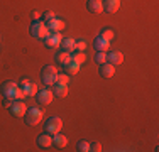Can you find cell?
<instances>
[{
    "mask_svg": "<svg viewBox=\"0 0 159 152\" xmlns=\"http://www.w3.org/2000/svg\"><path fill=\"white\" fill-rule=\"evenodd\" d=\"M24 120L27 125H37L41 123V120H43V110L36 108V106H27V110H25V115H24Z\"/></svg>",
    "mask_w": 159,
    "mask_h": 152,
    "instance_id": "cell-1",
    "label": "cell"
},
{
    "mask_svg": "<svg viewBox=\"0 0 159 152\" xmlns=\"http://www.w3.org/2000/svg\"><path fill=\"white\" fill-rule=\"evenodd\" d=\"M29 30H31V36L36 37V39H44L49 34V29L46 27V24L43 20H34L31 24V27H29Z\"/></svg>",
    "mask_w": 159,
    "mask_h": 152,
    "instance_id": "cell-2",
    "label": "cell"
},
{
    "mask_svg": "<svg viewBox=\"0 0 159 152\" xmlns=\"http://www.w3.org/2000/svg\"><path fill=\"white\" fill-rule=\"evenodd\" d=\"M63 128V122L59 117H51L46 123H44V132L49 135H54V134H59V130Z\"/></svg>",
    "mask_w": 159,
    "mask_h": 152,
    "instance_id": "cell-3",
    "label": "cell"
},
{
    "mask_svg": "<svg viewBox=\"0 0 159 152\" xmlns=\"http://www.w3.org/2000/svg\"><path fill=\"white\" fill-rule=\"evenodd\" d=\"M61 34L59 32H49L46 37H44V44H46V47L49 49H58L59 47V44H61Z\"/></svg>",
    "mask_w": 159,
    "mask_h": 152,
    "instance_id": "cell-4",
    "label": "cell"
},
{
    "mask_svg": "<svg viewBox=\"0 0 159 152\" xmlns=\"http://www.w3.org/2000/svg\"><path fill=\"white\" fill-rule=\"evenodd\" d=\"M25 110H27V105L24 103L22 100H14V103L10 105L9 112L12 113L14 117H24L25 115Z\"/></svg>",
    "mask_w": 159,
    "mask_h": 152,
    "instance_id": "cell-5",
    "label": "cell"
},
{
    "mask_svg": "<svg viewBox=\"0 0 159 152\" xmlns=\"http://www.w3.org/2000/svg\"><path fill=\"white\" fill-rule=\"evenodd\" d=\"M52 98H54V93L51 90H41L36 93V100L39 105H49L52 101Z\"/></svg>",
    "mask_w": 159,
    "mask_h": 152,
    "instance_id": "cell-6",
    "label": "cell"
},
{
    "mask_svg": "<svg viewBox=\"0 0 159 152\" xmlns=\"http://www.w3.org/2000/svg\"><path fill=\"white\" fill-rule=\"evenodd\" d=\"M44 24H46V27L49 29V32H59V30L64 29V20H61V19H58V17L44 20Z\"/></svg>",
    "mask_w": 159,
    "mask_h": 152,
    "instance_id": "cell-7",
    "label": "cell"
},
{
    "mask_svg": "<svg viewBox=\"0 0 159 152\" xmlns=\"http://www.w3.org/2000/svg\"><path fill=\"white\" fill-rule=\"evenodd\" d=\"M19 88V85L17 83H14V81H7V83H3L2 85V95H3V98H14V95H16V91Z\"/></svg>",
    "mask_w": 159,
    "mask_h": 152,
    "instance_id": "cell-8",
    "label": "cell"
},
{
    "mask_svg": "<svg viewBox=\"0 0 159 152\" xmlns=\"http://www.w3.org/2000/svg\"><path fill=\"white\" fill-rule=\"evenodd\" d=\"M102 5H103V12L115 14L117 10L120 9V0H103V2H102Z\"/></svg>",
    "mask_w": 159,
    "mask_h": 152,
    "instance_id": "cell-9",
    "label": "cell"
},
{
    "mask_svg": "<svg viewBox=\"0 0 159 152\" xmlns=\"http://www.w3.org/2000/svg\"><path fill=\"white\" fill-rule=\"evenodd\" d=\"M107 63L112 64V66H119V64L124 63V54L119 51H112L107 54Z\"/></svg>",
    "mask_w": 159,
    "mask_h": 152,
    "instance_id": "cell-10",
    "label": "cell"
},
{
    "mask_svg": "<svg viewBox=\"0 0 159 152\" xmlns=\"http://www.w3.org/2000/svg\"><path fill=\"white\" fill-rule=\"evenodd\" d=\"M98 71H100L102 78H112V76L115 74V66H112V64H108V63H103V64H100Z\"/></svg>",
    "mask_w": 159,
    "mask_h": 152,
    "instance_id": "cell-11",
    "label": "cell"
},
{
    "mask_svg": "<svg viewBox=\"0 0 159 152\" xmlns=\"http://www.w3.org/2000/svg\"><path fill=\"white\" fill-rule=\"evenodd\" d=\"M37 145L41 147V149H48V147H51L52 145V135H49V134H41L39 137H37Z\"/></svg>",
    "mask_w": 159,
    "mask_h": 152,
    "instance_id": "cell-12",
    "label": "cell"
},
{
    "mask_svg": "<svg viewBox=\"0 0 159 152\" xmlns=\"http://www.w3.org/2000/svg\"><path fill=\"white\" fill-rule=\"evenodd\" d=\"M86 9H88V12H92V14H102V12H103L102 0H88Z\"/></svg>",
    "mask_w": 159,
    "mask_h": 152,
    "instance_id": "cell-13",
    "label": "cell"
},
{
    "mask_svg": "<svg viewBox=\"0 0 159 152\" xmlns=\"http://www.w3.org/2000/svg\"><path fill=\"white\" fill-rule=\"evenodd\" d=\"M93 46H95L97 51H100V52H107V51H108V46H110V42H108V41H105V39H102V37L98 36L97 39L93 41Z\"/></svg>",
    "mask_w": 159,
    "mask_h": 152,
    "instance_id": "cell-14",
    "label": "cell"
},
{
    "mask_svg": "<svg viewBox=\"0 0 159 152\" xmlns=\"http://www.w3.org/2000/svg\"><path fill=\"white\" fill-rule=\"evenodd\" d=\"M61 51H66V52H73L75 51V39H70V37H64L61 39V44H59Z\"/></svg>",
    "mask_w": 159,
    "mask_h": 152,
    "instance_id": "cell-15",
    "label": "cell"
},
{
    "mask_svg": "<svg viewBox=\"0 0 159 152\" xmlns=\"http://www.w3.org/2000/svg\"><path fill=\"white\" fill-rule=\"evenodd\" d=\"M70 61H71V52L61 51V52H58V54H56V63L61 64V66H66Z\"/></svg>",
    "mask_w": 159,
    "mask_h": 152,
    "instance_id": "cell-16",
    "label": "cell"
},
{
    "mask_svg": "<svg viewBox=\"0 0 159 152\" xmlns=\"http://www.w3.org/2000/svg\"><path fill=\"white\" fill-rule=\"evenodd\" d=\"M54 96L58 98H64L68 95V85H59V83H54Z\"/></svg>",
    "mask_w": 159,
    "mask_h": 152,
    "instance_id": "cell-17",
    "label": "cell"
},
{
    "mask_svg": "<svg viewBox=\"0 0 159 152\" xmlns=\"http://www.w3.org/2000/svg\"><path fill=\"white\" fill-rule=\"evenodd\" d=\"M52 144H54V147H58V149H64L66 144H68V139L64 135L54 134V137H52Z\"/></svg>",
    "mask_w": 159,
    "mask_h": 152,
    "instance_id": "cell-18",
    "label": "cell"
},
{
    "mask_svg": "<svg viewBox=\"0 0 159 152\" xmlns=\"http://www.w3.org/2000/svg\"><path fill=\"white\" fill-rule=\"evenodd\" d=\"M85 59H86V56H85V52H83V51H73V52H71V61L76 63V64H80V66L85 63Z\"/></svg>",
    "mask_w": 159,
    "mask_h": 152,
    "instance_id": "cell-19",
    "label": "cell"
},
{
    "mask_svg": "<svg viewBox=\"0 0 159 152\" xmlns=\"http://www.w3.org/2000/svg\"><path fill=\"white\" fill-rule=\"evenodd\" d=\"M22 90H24V93H25V96H36V93H37V86L34 85V83L29 81L27 85H24V86H20Z\"/></svg>",
    "mask_w": 159,
    "mask_h": 152,
    "instance_id": "cell-20",
    "label": "cell"
},
{
    "mask_svg": "<svg viewBox=\"0 0 159 152\" xmlns=\"http://www.w3.org/2000/svg\"><path fill=\"white\" fill-rule=\"evenodd\" d=\"M64 69H66V74H76L80 71V64L73 63V61H70V63L64 66Z\"/></svg>",
    "mask_w": 159,
    "mask_h": 152,
    "instance_id": "cell-21",
    "label": "cell"
},
{
    "mask_svg": "<svg viewBox=\"0 0 159 152\" xmlns=\"http://www.w3.org/2000/svg\"><path fill=\"white\" fill-rule=\"evenodd\" d=\"M56 76H58V74L43 73V81H44V85H48V86H52V85L56 83Z\"/></svg>",
    "mask_w": 159,
    "mask_h": 152,
    "instance_id": "cell-22",
    "label": "cell"
},
{
    "mask_svg": "<svg viewBox=\"0 0 159 152\" xmlns=\"http://www.w3.org/2000/svg\"><path fill=\"white\" fill-rule=\"evenodd\" d=\"M100 37L102 39H105V41H108V42H110V41L113 39V30H110V29H103L100 32Z\"/></svg>",
    "mask_w": 159,
    "mask_h": 152,
    "instance_id": "cell-23",
    "label": "cell"
},
{
    "mask_svg": "<svg viewBox=\"0 0 159 152\" xmlns=\"http://www.w3.org/2000/svg\"><path fill=\"white\" fill-rule=\"evenodd\" d=\"M76 150L78 152H88L90 150V144L85 142V140H80V142L76 144Z\"/></svg>",
    "mask_w": 159,
    "mask_h": 152,
    "instance_id": "cell-24",
    "label": "cell"
},
{
    "mask_svg": "<svg viewBox=\"0 0 159 152\" xmlns=\"http://www.w3.org/2000/svg\"><path fill=\"white\" fill-rule=\"evenodd\" d=\"M95 61H97L98 64L107 63V52H100V51H97V54H95Z\"/></svg>",
    "mask_w": 159,
    "mask_h": 152,
    "instance_id": "cell-25",
    "label": "cell"
},
{
    "mask_svg": "<svg viewBox=\"0 0 159 152\" xmlns=\"http://www.w3.org/2000/svg\"><path fill=\"white\" fill-rule=\"evenodd\" d=\"M56 83H59V85H68L70 83V78H68V74H58L56 76Z\"/></svg>",
    "mask_w": 159,
    "mask_h": 152,
    "instance_id": "cell-26",
    "label": "cell"
},
{
    "mask_svg": "<svg viewBox=\"0 0 159 152\" xmlns=\"http://www.w3.org/2000/svg\"><path fill=\"white\" fill-rule=\"evenodd\" d=\"M85 49H86V42L85 41H75V51H83L85 52Z\"/></svg>",
    "mask_w": 159,
    "mask_h": 152,
    "instance_id": "cell-27",
    "label": "cell"
},
{
    "mask_svg": "<svg viewBox=\"0 0 159 152\" xmlns=\"http://www.w3.org/2000/svg\"><path fill=\"white\" fill-rule=\"evenodd\" d=\"M24 98H25V93H24V90L19 86L17 91H16V95H14V100H24Z\"/></svg>",
    "mask_w": 159,
    "mask_h": 152,
    "instance_id": "cell-28",
    "label": "cell"
},
{
    "mask_svg": "<svg viewBox=\"0 0 159 152\" xmlns=\"http://www.w3.org/2000/svg\"><path fill=\"white\" fill-rule=\"evenodd\" d=\"M43 73H51V74H58V68H54L52 64H49V66L44 68V71Z\"/></svg>",
    "mask_w": 159,
    "mask_h": 152,
    "instance_id": "cell-29",
    "label": "cell"
},
{
    "mask_svg": "<svg viewBox=\"0 0 159 152\" xmlns=\"http://www.w3.org/2000/svg\"><path fill=\"white\" fill-rule=\"evenodd\" d=\"M90 150H92V152H100V150H102L100 142H93V144H90Z\"/></svg>",
    "mask_w": 159,
    "mask_h": 152,
    "instance_id": "cell-30",
    "label": "cell"
},
{
    "mask_svg": "<svg viewBox=\"0 0 159 152\" xmlns=\"http://www.w3.org/2000/svg\"><path fill=\"white\" fill-rule=\"evenodd\" d=\"M52 17H56L54 12H51V10H46V12H44V20H49V19H52Z\"/></svg>",
    "mask_w": 159,
    "mask_h": 152,
    "instance_id": "cell-31",
    "label": "cell"
},
{
    "mask_svg": "<svg viewBox=\"0 0 159 152\" xmlns=\"http://www.w3.org/2000/svg\"><path fill=\"white\" fill-rule=\"evenodd\" d=\"M12 103H14V98H5V100H3V106H7V108H10Z\"/></svg>",
    "mask_w": 159,
    "mask_h": 152,
    "instance_id": "cell-32",
    "label": "cell"
},
{
    "mask_svg": "<svg viewBox=\"0 0 159 152\" xmlns=\"http://www.w3.org/2000/svg\"><path fill=\"white\" fill-rule=\"evenodd\" d=\"M32 19L34 20H41V12L39 10H32Z\"/></svg>",
    "mask_w": 159,
    "mask_h": 152,
    "instance_id": "cell-33",
    "label": "cell"
}]
</instances>
